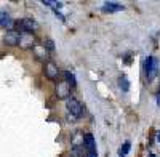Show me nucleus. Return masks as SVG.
<instances>
[{
    "mask_svg": "<svg viewBox=\"0 0 160 157\" xmlns=\"http://www.w3.org/2000/svg\"><path fill=\"white\" fill-rule=\"evenodd\" d=\"M123 10V5H120L117 2H106L102 5V11H109V13H114V11H122Z\"/></svg>",
    "mask_w": 160,
    "mask_h": 157,
    "instance_id": "9b49d317",
    "label": "nucleus"
},
{
    "mask_svg": "<svg viewBox=\"0 0 160 157\" xmlns=\"http://www.w3.org/2000/svg\"><path fill=\"white\" fill-rule=\"evenodd\" d=\"M43 47L48 50V51H53L55 50V42L51 40V38H45V42H43Z\"/></svg>",
    "mask_w": 160,
    "mask_h": 157,
    "instance_id": "2eb2a0df",
    "label": "nucleus"
},
{
    "mask_svg": "<svg viewBox=\"0 0 160 157\" xmlns=\"http://www.w3.org/2000/svg\"><path fill=\"white\" fill-rule=\"evenodd\" d=\"M71 90H72V87L68 82H66V80H59L56 84V88H55V95H56L58 99H66V101H68L71 98Z\"/></svg>",
    "mask_w": 160,
    "mask_h": 157,
    "instance_id": "7ed1b4c3",
    "label": "nucleus"
},
{
    "mask_svg": "<svg viewBox=\"0 0 160 157\" xmlns=\"http://www.w3.org/2000/svg\"><path fill=\"white\" fill-rule=\"evenodd\" d=\"M118 87H120V90H122L123 93L130 91V80H128L127 75H120L118 77Z\"/></svg>",
    "mask_w": 160,
    "mask_h": 157,
    "instance_id": "f8f14e48",
    "label": "nucleus"
},
{
    "mask_svg": "<svg viewBox=\"0 0 160 157\" xmlns=\"http://www.w3.org/2000/svg\"><path fill=\"white\" fill-rule=\"evenodd\" d=\"M43 71H45V75L48 80H56L58 75H59V68L56 66L53 61H48L45 63V66H43Z\"/></svg>",
    "mask_w": 160,
    "mask_h": 157,
    "instance_id": "6e6552de",
    "label": "nucleus"
},
{
    "mask_svg": "<svg viewBox=\"0 0 160 157\" xmlns=\"http://www.w3.org/2000/svg\"><path fill=\"white\" fill-rule=\"evenodd\" d=\"M66 108H68V111L72 117H82L83 115V104L72 96L68 99V103H66Z\"/></svg>",
    "mask_w": 160,
    "mask_h": 157,
    "instance_id": "f03ea898",
    "label": "nucleus"
},
{
    "mask_svg": "<svg viewBox=\"0 0 160 157\" xmlns=\"http://www.w3.org/2000/svg\"><path fill=\"white\" fill-rule=\"evenodd\" d=\"M19 47L22 50H29V48H34L35 47V38L32 34L29 32H21L19 34Z\"/></svg>",
    "mask_w": 160,
    "mask_h": 157,
    "instance_id": "0eeeda50",
    "label": "nucleus"
},
{
    "mask_svg": "<svg viewBox=\"0 0 160 157\" xmlns=\"http://www.w3.org/2000/svg\"><path fill=\"white\" fill-rule=\"evenodd\" d=\"M83 146H85V149H87V157H98L95 136H93L91 133L83 135Z\"/></svg>",
    "mask_w": 160,
    "mask_h": 157,
    "instance_id": "39448f33",
    "label": "nucleus"
},
{
    "mask_svg": "<svg viewBox=\"0 0 160 157\" xmlns=\"http://www.w3.org/2000/svg\"><path fill=\"white\" fill-rule=\"evenodd\" d=\"M149 157H154V154H149Z\"/></svg>",
    "mask_w": 160,
    "mask_h": 157,
    "instance_id": "a211bd4d",
    "label": "nucleus"
},
{
    "mask_svg": "<svg viewBox=\"0 0 160 157\" xmlns=\"http://www.w3.org/2000/svg\"><path fill=\"white\" fill-rule=\"evenodd\" d=\"M157 103H158V106H160V93H157Z\"/></svg>",
    "mask_w": 160,
    "mask_h": 157,
    "instance_id": "dca6fc26",
    "label": "nucleus"
},
{
    "mask_svg": "<svg viewBox=\"0 0 160 157\" xmlns=\"http://www.w3.org/2000/svg\"><path fill=\"white\" fill-rule=\"evenodd\" d=\"M13 24H15V21H13V18L10 16V13H7V11H0V28L11 31Z\"/></svg>",
    "mask_w": 160,
    "mask_h": 157,
    "instance_id": "9d476101",
    "label": "nucleus"
},
{
    "mask_svg": "<svg viewBox=\"0 0 160 157\" xmlns=\"http://www.w3.org/2000/svg\"><path fill=\"white\" fill-rule=\"evenodd\" d=\"M15 24L18 26V28H19L22 32H29V34L38 29L37 21H35V19H32V18H22V19H18Z\"/></svg>",
    "mask_w": 160,
    "mask_h": 157,
    "instance_id": "20e7f679",
    "label": "nucleus"
},
{
    "mask_svg": "<svg viewBox=\"0 0 160 157\" xmlns=\"http://www.w3.org/2000/svg\"><path fill=\"white\" fill-rule=\"evenodd\" d=\"M144 69H146V75H148V80H154L157 72H158V61L154 56H148L144 61Z\"/></svg>",
    "mask_w": 160,
    "mask_h": 157,
    "instance_id": "f257e3e1",
    "label": "nucleus"
},
{
    "mask_svg": "<svg viewBox=\"0 0 160 157\" xmlns=\"http://www.w3.org/2000/svg\"><path fill=\"white\" fill-rule=\"evenodd\" d=\"M157 141H158V144H160V132H157Z\"/></svg>",
    "mask_w": 160,
    "mask_h": 157,
    "instance_id": "f3484780",
    "label": "nucleus"
},
{
    "mask_svg": "<svg viewBox=\"0 0 160 157\" xmlns=\"http://www.w3.org/2000/svg\"><path fill=\"white\" fill-rule=\"evenodd\" d=\"M64 77H66V82H68L71 87H75V84H77V82H75V75H74L72 72L66 71V72H64Z\"/></svg>",
    "mask_w": 160,
    "mask_h": 157,
    "instance_id": "4468645a",
    "label": "nucleus"
},
{
    "mask_svg": "<svg viewBox=\"0 0 160 157\" xmlns=\"http://www.w3.org/2000/svg\"><path fill=\"white\" fill-rule=\"evenodd\" d=\"M19 34L18 31L11 29V31H7L5 35H3V43L8 45V47H18L19 45Z\"/></svg>",
    "mask_w": 160,
    "mask_h": 157,
    "instance_id": "423d86ee",
    "label": "nucleus"
},
{
    "mask_svg": "<svg viewBox=\"0 0 160 157\" xmlns=\"http://www.w3.org/2000/svg\"><path fill=\"white\" fill-rule=\"evenodd\" d=\"M32 53H34V56H35L37 59H40V61H47V63H48L50 53H48V50H47L43 45H35V47L32 48Z\"/></svg>",
    "mask_w": 160,
    "mask_h": 157,
    "instance_id": "1a4fd4ad",
    "label": "nucleus"
},
{
    "mask_svg": "<svg viewBox=\"0 0 160 157\" xmlns=\"http://www.w3.org/2000/svg\"><path fill=\"white\" fill-rule=\"evenodd\" d=\"M130 148H131V143H130V141H125L123 146L118 149V155H120V157H125V155L130 152Z\"/></svg>",
    "mask_w": 160,
    "mask_h": 157,
    "instance_id": "ddd939ff",
    "label": "nucleus"
}]
</instances>
